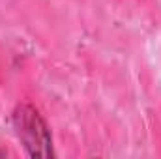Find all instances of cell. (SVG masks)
Instances as JSON below:
<instances>
[{
    "instance_id": "cell-1",
    "label": "cell",
    "mask_w": 161,
    "mask_h": 159,
    "mask_svg": "<svg viewBox=\"0 0 161 159\" xmlns=\"http://www.w3.org/2000/svg\"><path fill=\"white\" fill-rule=\"evenodd\" d=\"M11 123L30 157H54L51 131L32 105H19L11 114Z\"/></svg>"
}]
</instances>
